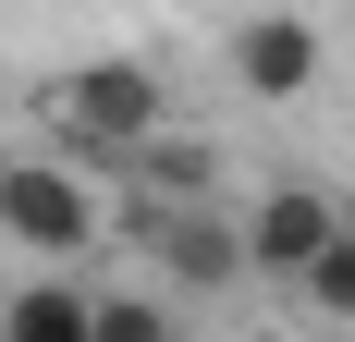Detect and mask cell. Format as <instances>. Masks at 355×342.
Segmentation results:
<instances>
[{"instance_id": "cell-1", "label": "cell", "mask_w": 355, "mask_h": 342, "mask_svg": "<svg viewBox=\"0 0 355 342\" xmlns=\"http://www.w3.org/2000/svg\"><path fill=\"white\" fill-rule=\"evenodd\" d=\"M0 233L25 257H86L98 244V183L62 159H0Z\"/></svg>"}, {"instance_id": "cell-2", "label": "cell", "mask_w": 355, "mask_h": 342, "mask_svg": "<svg viewBox=\"0 0 355 342\" xmlns=\"http://www.w3.org/2000/svg\"><path fill=\"white\" fill-rule=\"evenodd\" d=\"M49 110H62L73 147H147L159 135V73L147 62H86V73L49 86Z\"/></svg>"}, {"instance_id": "cell-3", "label": "cell", "mask_w": 355, "mask_h": 342, "mask_svg": "<svg viewBox=\"0 0 355 342\" xmlns=\"http://www.w3.org/2000/svg\"><path fill=\"white\" fill-rule=\"evenodd\" d=\"M135 233H147V257H159L184 294H233V281H245V233H233L209 196H147Z\"/></svg>"}, {"instance_id": "cell-4", "label": "cell", "mask_w": 355, "mask_h": 342, "mask_svg": "<svg viewBox=\"0 0 355 342\" xmlns=\"http://www.w3.org/2000/svg\"><path fill=\"white\" fill-rule=\"evenodd\" d=\"M233 233H245V281H294L331 233H343V208H331V196H306V183H270V196H257Z\"/></svg>"}, {"instance_id": "cell-5", "label": "cell", "mask_w": 355, "mask_h": 342, "mask_svg": "<svg viewBox=\"0 0 355 342\" xmlns=\"http://www.w3.org/2000/svg\"><path fill=\"white\" fill-rule=\"evenodd\" d=\"M233 86L245 98H306L319 86V25L306 12H245L233 25Z\"/></svg>"}, {"instance_id": "cell-6", "label": "cell", "mask_w": 355, "mask_h": 342, "mask_svg": "<svg viewBox=\"0 0 355 342\" xmlns=\"http://www.w3.org/2000/svg\"><path fill=\"white\" fill-rule=\"evenodd\" d=\"M0 330L12 342H86V281H25V294H0Z\"/></svg>"}, {"instance_id": "cell-7", "label": "cell", "mask_w": 355, "mask_h": 342, "mask_svg": "<svg viewBox=\"0 0 355 342\" xmlns=\"http://www.w3.org/2000/svg\"><path fill=\"white\" fill-rule=\"evenodd\" d=\"M159 330H172L159 294H86V342H159Z\"/></svg>"}, {"instance_id": "cell-8", "label": "cell", "mask_w": 355, "mask_h": 342, "mask_svg": "<svg viewBox=\"0 0 355 342\" xmlns=\"http://www.w3.org/2000/svg\"><path fill=\"white\" fill-rule=\"evenodd\" d=\"M294 294H306V306H319V318H355V233H331L319 257L294 269Z\"/></svg>"}]
</instances>
